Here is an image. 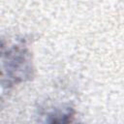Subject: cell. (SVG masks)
Wrapping results in <instances>:
<instances>
[{
	"label": "cell",
	"instance_id": "cell-1",
	"mask_svg": "<svg viewBox=\"0 0 124 124\" xmlns=\"http://www.w3.org/2000/svg\"><path fill=\"white\" fill-rule=\"evenodd\" d=\"M6 59L7 66L3 72L7 71L9 85L30 78L32 76L31 58L25 46H14L10 47Z\"/></svg>",
	"mask_w": 124,
	"mask_h": 124
}]
</instances>
